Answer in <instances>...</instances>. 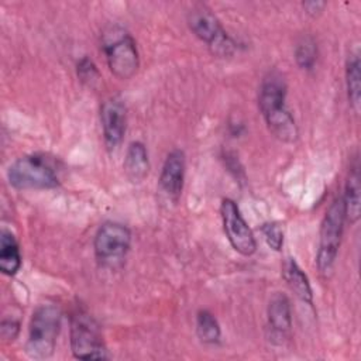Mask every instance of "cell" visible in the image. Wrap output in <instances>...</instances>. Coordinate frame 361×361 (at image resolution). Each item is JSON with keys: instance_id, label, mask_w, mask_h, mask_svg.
Masks as SVG:
<instances>
[{"instance_id": "obj_1", "label": "cell", "mask_w": 361, "mask_h": 361, "mask_svg": "<svg viewBox=\"0 0 361 361\" xmlns=\"http://www.w3.org/2000/svg\"><path fill=\"white\" fill-rule=\"evenodd\" d=\"M286 82L276 72H268L259 86L258 107L269 133L282 142H295L299 130L293 116L286 106Z\"/></svg>"}, {"instance_id": "obj_2", "label": "cell", "mask_w": 361, "mask_h": 361, "mask_svg": "<svg viewBox=\"0 0 361 361\" xmlns=\"http://www.w3.org/2000/svg\"><path fill=\"white\" fill-rule=\"evenodd\" d=\"M62 312L55 305H39L31 316L25 353L32 360H47L52 357L59 334Z\"/></svg>"}, {"instance_id": "obj_3", "label": "cell", "mask_w": 361, "mask_h": 361, "mask_svg": "<svg viewBox=\"0 0 361 361\" xmlns=\"http://www.w3.org/2000/svg\"><path fill=\"white\" fill-rule=\"evenodd\" d=\"M102 47L110 72L121 79H131L140 66V55L134 38L123 27L110 25L102 34Z\"/></svg>"}, {"instance_id": "obj_4", "label": "cell", "mask_w": 361, "mask_h": 361, "mask_svg": "<svg viewBox=\"0 0 361 361\" xmlns=\"http://www.w3.org/2000/svg\"><path fill=\"white\" fill-rule=\"evenodd\" d=\"M345 223V209L341 196H337L324 213L319 234V250L316 264L322 275L327 276L333 271Z\"/></svg>"}, {"instance_id": "obj_5", "label": "cell", "mask_w": 361, "mask_h": 361, "mask_svg": "<svg viewBox=\"0 0 361 361\" xmlns=\"http://www.w3.org/2000/svg\"><path fill=\"white\" fill-rule=\"evenodd\" d=\"M8 183L18 190L52 189L59 185L52 165L41 155L30 154L17 158L7 171Z\"/></svg>"}, {"instance_id": "obj_6", "label": "cell", "mask_w": 361, "mask_h": 361, "mask_svg": "<svg viewBox=\"0 0 361 361\" xmlns=\"http://www.w3.org/2000/svg\"><path fill=\"white\" fill-rule=\"evenodd\" d=\"M71 350L78 360H107L110 358L97 322L82 309L71 317Z\"/></svg>"}, {"instance_id": "obj_7", "label": "cell", "mask_w": 361, "mask_h": 361, "mask_svg": "<svg viewBox=\"0 0 361 361\" xmlns=\"http://www.w3.org/2000/svg\"><path fill=\"white\" fill-rule=\"evenodd\" d=\"M188 25L190 31L207 44L210 52L216 56H230L235 49V42L224 31L219 18L204 4H196L188 11Z\"/></svg>"}, {"instance_id": "obj_8", "label": "cell", "mask_w": 361, "mask_h": 361, "mask_svg": "<svg viewBox=\"0 0 361 361\" xmlns=\"http://www.w3.org/2000/svg\"><path fill=\"white\" fill-rule=\"evenodd\" d=\"M131 245L130 230L117 221H106L93 240L94 255L100 267L116 269L123 265Z\"/></svg>"}, {"instance_id": "obj_9", "label": "cell", "mask_w": 361, "mask_h": 361, "mask_svg": "<svg viewBox=\"0 0 361 361\" xmlns=\"http://www.w3.org/2000/svg\"><path fill=\"white\" fill-rule=\"evenodd\" d=\"M220 216L224 234L231 247L244 257L252 255L257 250L255 237L233 199L226 197L221 200Z\"/></svg>"}, {"instance_id": "obj_10", "label": "cell", "mask_w": 361, "mask_h": 361, "mask_svg": "<svg viewBox=\"0 0 361 361\" xmlns=\"http://www.w3.org/2000/svg\"><path fill=\"white\" fill-rule=\"evenodd\" d=\"M100 121L106 147L109 149L117 148L123 140L127 124V109L123 100L118 97L106 99L100 109Z\"/></svg>"}, {"instance_id": "obj_11", "label": "cell", "mask_w": 361, "mask_h": 361, "mask_svg": "<svg viewBox=\"0 0 361 361\" xmlns=\"http://www.w3.org/2000/svg\"><path fill=\"white\" fill-rule=\"evenodd\" d=\"M186 159L182 149H172L162 165L159 173V188L172 200H178L185 180Z\"/></svg>"}, {"instance_id": "obj_12", "label": "cell", "mask_w": 361, "mask_h": 361, "mask_svg": "<svg viewBox=\"0 0 361 361\" xmlns=\"http://www.w3.org/2000/svg\"><path fill=\"white\" fill-rule=\"evenodd\" d=\"M268 316V329L271 331L272 341L282 344L285 338H288L292 329V309L290 302L285 293L276 292L267 309Z\"/></svg>"}, {"instance_id": "obj_13", "label": "cell", "mask_w": 361, "mask_h": 361, "mask_svg": "<svg viewBox=\"0 0 361 361\" xmlns=\"http://www.w3.org/2000/svg\"><path fill=\"white\" fill-rule=\"evenodd\" d=\"M123 169L127 179L133 183H140L148 176L149 158L148 151L141 141H133L128 144Z\"/></svg>"}, {"instance_id": "obj_14", "label": "cell", "mask_w": 361, "mask_h": 361, "mask_svg": "<svg viewBox=\"0 0 361 361\" xmlns=\"http://www.w3.org/2000/svg\"><path fill=\"white\" fill-rule=\"evenodd\" d=\"M282 276L289 289L305 303L313 306V290L307 275L295 261V258H286L282 265Z\"/></svg>"}, {"instance_id": "obj_15", "label": "cell", "mask_w": 361, "mask_h": 361, "mask_svg": "<svg viewBox=\"0 0 361 361\" xmlns=\"http://www.w3.org/2000/svg\"><path fill=\"white\" fill-rule=\"evenodd\" d=\"M360 165L358 161L354 159V164L350 166L348 176L345 179V186H344V195L343 202H344V209H345V220L350 221L351 224H355L360 220V204H361V197H360Z\"/></svg>"}, {"instance_id": "obj_16", "label": "cell", "mask_w": 361, "mask_h": 361, "mask_svg": "<svg viewBox=\"0 0 361 361\" xmlns=\"http://www.w3.org/2000/svg\"><path fill=\"white\" fill-rule=\"evenodd\" d=\"M21 268L20 245L16 235L8 230H1L0 234V271L7 275H16Z\"/></svg>"}, {"instance_id": "obj_17", "label": "cell", "mask_w": 361, "mask_h": 361, "mask_svg": "<svg viewBox=\"0 0 361 361\" xmlns=\"http://www.w3.org/2000/svg\"><path fill=\"white\" fill-rule=\"evenodd\" d=\"M345 87L347 97L354 113H360L361 106V65L358 51L350 52L345 62Z\"/></svg>"}, {"instance_id": "obj_18", "label": "cell", "mask_w": 361, "mask_h": 361, "mask_svg": "<svg viewBox=\"0 0 361 361\" xmlns=\"http://www.w3.org/2000/svg\"><path fill=\"white\" fill-rule=\"evenodd\" d=\"M196 333L200 341L206 344H216L220 341L221 329L213 313L209 310H199L196 314Z\"/></svg>"}, {"instance_id": "obj_19", "label": "cell", "mask_w": 361, "mask_h": 361, "mask_svg": "<svg viewBox=\"0 0 361 361\" xmlns=\"http://www.w3.org/2000/svg\"><path fill=\"white\" fill-rule=\"evenodd\" d=\"M295 61L303 71L313 69L317 61V44L312 37L306 35L298 41L295 47Z\"/></svg>"}, {"instance_id": "obj_20", "label": "cell", "mask_w": 361, "mask_h": 361, "mask_svg": "<svg viewBox=\"0 0 361 361\" xmlns=\"http://www.w3.org/2000/svg\"><path fill=\"white\" fill-rule=\"evenodd\" d=\"M76 73L79 80L89 87H94L100 79V73L96 63L87 56H83L78 61Z\"/></svg>"}, {"instance_id": "obj_21", "label": "cell", "mask_w": 361, "mask_h": 361, "mask_svg": "<svg viewBox=\"0 0 361 361\" xmlns=\"http://www.w3.org/2000/svg\"><path fill=\"white\" fill-rule=\"evenodd\" d=\"M261 234L268 244L269 248L274 251H281L283 245V230L276 221H268L261 226Z\"/></svg>"}, {"instance_id": "obj_22", "label": "cell", "mask_w": 361, "mask_h": 361, "mask_svg": "<svg viewBox=\"0 0 361 361\" xmlns=\"http://www.w3.org/2000/svg\"><path fill=\"white\" fill-rule=\"evenodd\" d=\"M0 333L3 340L14 341L20 334V322L16 319H3L0 324Z\"/></svg>"}, {"instance_id": "obj_23", "label": "cell", "mask_w": 361, "mask_h": 361, "mask_svg": "<svg viewBox=\"0 0 361 361\" xmlns=\"http://www.w3.org/2000/svg\"><path fill=\"white\" fill-rule=\"evenodd\" d=\"M224 161H226V166L228 168V171L233 173V176L235 179H244V171H243V166L240 165L237 157L231 152H226L224 154Z\"/></svg>"}, {"instance_id": "obj_24", "label": "cell", "mask_w": 361, "mask_h": 361, "mask_svg": "<svg viewBox=\"0 0 361 361\" xmlns=\"http://www.w3.org/2000/svg\"><path fill=\"white\" fill-rule=\"evenodd\" d=\"M302 7H303V10H305L309 16L316 17V16H319V14L323 11V8L326 7V3H324V1H314V0H312V1H305V3H302Z\"/></svg>"}]
</instances>
